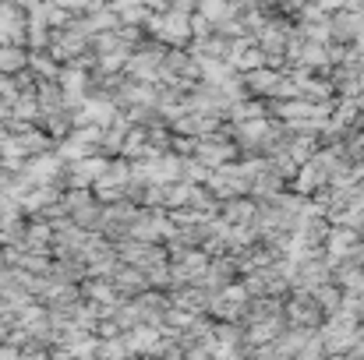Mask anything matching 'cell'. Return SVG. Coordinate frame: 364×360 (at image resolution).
Instances as JSON below:
<instances>
[{
  "instance_id": "obj_9",
  "label": "cell",
  "mask_w": 364,
  "mask_h": 360,
  "mask_svg": "<svg viewBox=\"0 0 364 360\" xmlns=\"http://www.w3.org/2000/svg\"><path fill=\"white\" fill-rule=\"evenodd\" d=\"M191 195H188V187H163V205H181V202H188Z\"/></svg>"
},
{
  "instance_id": "obj_1",
  "label": "cell",
  "mask_w": 364,
  "mask_h": 360,
  "mask_svg": "<svg viewBox=\"0 0 364 360\" xmlns=\"http://www.w3.org/2000/svg\"><path fill=\"white\" fill-rule=\"evenodd\" d=\"M92 50V36L85 32V28H78L75 21L68 25V28H57L53 32V39H50V53L60 60V64H68V60H78L82 53H89Z\"/></svg>"
},
{
  "instance_id": "obj_6",
  "label": "cell",
  "mask_w": 364,
  "mask_h": 360,
  "mask_svg": "<svg viewBox=\"0 0 364 360\" xmlns=\"http://www.w3.org/2000/svg\"><path fill=\"white\" fill-rule=\"evenodd\" d=\"M50 39H53V28L39 18H28V28H25V46L28 50H50Z\"/></svg>"
},
{
  "instance_id": "obj_2",
  "label": "cell",
  "mask_w": 364,
  "mask_h": 360,
  "mask_svg": "<svg viewBox=\"0 0 364 360\" xmlns=\"http://www.w3.org/2000/svg\"><path fill=\"white\" fill-rule=\"evenodd\" d=\"M25 177L32 184H60L64 180V159L57 156V148L36 152L25 159Z\"/></svg>"
},
{
  "instance_id": "obj_11",
  "label": "cell",
  "mask_w": 364,
  "mask_h": 360,
  "mask_svg": "<svg viewBox=\"0 0 364 360\" xmlns=\"http://www.w3.org/2000/svg\"><path fill=\"white\" fill-rule=\"evenodd\" d=\"M4 134H7V127H4V124H0V141H4Z\"/></svg>"
},
{
  "instance_id": "obj_7",
  "label": "cell",
  "mask_w": 364,
  "mask_h": 360,
  "mask_svg": "<svg viewBox=\"0 0 364 360\" xmlns=\"http://www.w3.org/2000/svg\"><path fill=\"white\" fill-rule=\"evenodd\" d=\"M92 152H96V148H92V145H85V141H78L75 134H68V138H60V141H57V156L64 159V166H68V163H75V159H82V156H92Z\"/></svg>"
},
{
  "instance_id": "obj_5",
  "label": "cell",
  "mask_w": 364,
  "mask_h": 360,
  "mask_svg": "<svg viewBox=\"0 0 364 360\" xmlns=\"http://www.w3.org/2000/svg\"><path fill=\"white\" fill-rule=\"evenodd\" d=\"M28 67V46L18 43H0V71L4 75H18Z\"/></svg>"
},
{
  "instance_id": "obj_8",
  "label": "cell",
  "mask_w": 364,
  "mask_h": 360,
  "mask_svg": "<svg viewBox=\"0 0 364 360\" xmlns=\"http://www.w3.org/2000/svg\"><path fill=\"white\" fill-rule=\"evenodd\" d=\"M75 21V11L71 7H64V4H57V0H46V25L57 32V28H68Z\"/></svg>"
},
{
  "instance_id": "obj_3",
  "label": "cell",
  "mask_w": 364,
  "mask_h": 360,
  "mask_svg": "<svg viewBox=\"0 0 364 360\" xmlns=\"http://www.w3.org/2000/svg\"><path fill=\"white\" fill-rule=\"evenodd\" d=\"M110 279L117 283V290H121L124 297L141 293V290H145V283H149V279H145V272H141L138 265H127V261H121V265H117V272H114Z\"/></svg>"
},
{
  "instance_id": "obj_4",
  "label": "cell",
  "mask_w": 364,
  "mask_h": 360,
  "mask_svg": "<svg viewBox=\"0 0 364 360\" xmlns=\"http://www.w3.org/2000/svg\"><path fill=\"white\" fill-rule=\"evenodd\" d=\"M28 71L39 78V82H53L60 75V60L50 53V50H28Z\"/></svg>"
},
{
  "instance_id": "obj_10",
  "label": "cell",
  "mask_w": 364,
  "mask_h": 360,
  "mask_svg": "<svg viewBox=\"0 0 364 360\" xmlns=\"http://www.w3.org/2000/svg\"><path fill=\"white\" fill-rule=\"evenodd\" d=\"M251 85H255V89H276L279 82H276V75H269V71H255V75H251Z\"/></svg>"
}]
</instances>
